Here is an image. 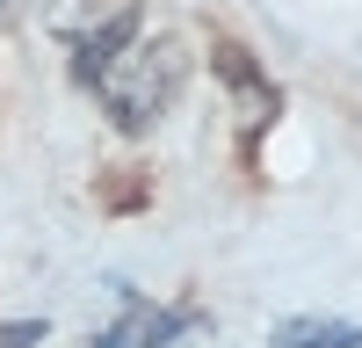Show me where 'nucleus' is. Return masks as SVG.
<instances>
[{"instance_id": "nucleus-4", "label": "nucleus", "mask_w": 362, "mask_h": 348, "mask_svg": "<svg viewBox=\"0 0 362 348\" xmlns=\"http://www.w3.org/2000/svg\"><path fill=\"white\" fill-rule=\"evenodd\" d=\"M44 341V319H0V348H37Z\"/></svg>"}, {"instance_id": "nucleus-2", "label": "nucleus", "mask_w": 362, "mask_h": 348, "mask_svg": "<svg viewBox=\"0 0 362 348\" xmlns=\"http://www.w3.org/2000/svg\"><path fill=\"white\" fill-rule=\"evenodd\" d=\"M181 334H196V312H174L153 298H124V312L95 334V348H174Z\"/></svg>"}, {"instance_id": "nucleus-1", "label": "nucleus", "mask_w": 362, "mask_h": 348, "mask_svg": "<svg viewBox=\"0 0 362 348\" xmlns=\"http://www.w3.org/2000/svg\"><path fill=\"white\" fill-rule=\"evenodd\" d=\"M181 73H189L181 66V44L174 37H145V44H124L95 73V95H102V109L124 131H153L167 116V102L181 95Z\"/></svg>"}, {"instance_id": "nucleus-3", "label": "nucleus", "mask_w": 362, "mask_h": 348, "mask_svg": "<svg viewBox=\"0 0 362 348\" xmlns=\"http://www.w3.org/2000/svg\"><path fill=\"white\" fill-rule=\"evenodd\" d=\"M268 348H362V327L355 319H326V312H297L268 334Z\"/></svg>"}, {"instance_id": "nucleus-5", "label": "nucleus", "mask_w": 362, "mask_h": 348, "mask_svg": "<svg viewBox=\"0 0 362 348\" xmlns=\"http://www.w3.org/2000/svg\"><path fill=\"white\" fill-rule=\"evenodd\" d=\"M8 15H15V0H0V22H8Z\"/></svg>"}]
</instances>
